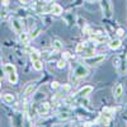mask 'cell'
I'll list each match as a JSON object with an SVG mask.
<instances>
[{"label": "cell", "mask_w": 127, "mask_h": 127, "mask_svg": "<svg viewBox=\"0 0 127 127\" xmlns=\"http://www.w3.org/2000/svg\"><path fill=\"white\" fill-rule=\"evenodd\" d=\"M93 92V87L92 85H85V87H84V88H81L78 93H76V95H75V97H74V98H84V97H88V95L90 94Z\"/></svg>", "instance_id": "6"}, {"label": "cell", "mask_w": 127, "mask_h": 127, "mask_svg": "<svg viewBox=\"0 0 127 127\" xmlns=\"http://www.w3.org/2000/svg\"><path fill=\"white\" fill-rule=\"evenodd\" d=\"M62 47H64V45H62V42H61V41L55 39L54 42H52V48H54L55 51H61Z\"/></svg>", "instance_id": "16"}, {"label": "cell", "mask_w": 127, "mask_h": 127, "mask_svg": "<svg viewBox=\"0 0 127 127\" xmlns=\"http://www.w3.org/2000/svg\"><path fill=\"white\" fill-rule=\"evenodd\" d=\"M109 123H111V118L104 114H100L94 122V125H102V126H109Z\"/></svg>", "instance_id": "9"}, {"label": "cell", "mask_w": 127, "mask_h": 127, "mask_svg": "<svg viewBox=\"0 0 127 127\" xmlns=\"http://www.w3.org/2000/svg\"><path fill=\"white\" fill-rule=\"evenodd\" d=\"M121 45H122L121 39H120V38H114V39H111V41H109L108 47H109L111 50H118V48L121 47Z\"/></svg>", "instance_id": "11"}, {"label": "cell", "mask_w": 127, "mask_h": 127, "mask_svg": "<svg viewBox=\"0 0 127 127\" xmlns=\"http://www.w3.org/2000/svg\"><path fill=\"white\" fill-rule=\"evenodd\" d=\"M81 54L84 55V57H89V56H93L95 55V50H94V46L92 47H85V50H84Z\"/></svg>", "instance_id": "14"}, {"label": "cell", "mask_w": 127, "mask_h": 127, "mask_svg": "<svg viewBox=\"0 0 127 127\" xmlns=\"http://www.w3.org/2000/svg\"><path fill=\"white\" fill-rule=\"evenodd\" d=\"M39 32H41V29H36V31L33 32V33L31 34V38H36V37L39 34Z\"/></svg>", "instance_id": "26"}, {"label": "cell", "mask_w": 127, "mask_h": 127, "mask_svg": "<svg viewBox=\"0 0 127 127\" xmlns=\"http://www.w3.org/2000/svg\"><path fill=\"white\" fill-rule=\"evenodd\" d=\"M125 34H126V32H125L123 28H118V29H117V36H118V37H123Z\"/></svg>", "instance_id": "24"}, {"label": "cell", "mask_w": 127, "mask_h": 127, "mask_svg": "<svg viewBox=\"0 0 127 127\" xmlns=\"http://www.w3.org/2000/svg\"><path fill=\"white\" fill-rule=\"evenodd\" d=\"M0 98H1V95H0Z\"/></svg>", "instance_id": "32"}, {"label": "cell", "mask_w": 127, "mask_h": 127, "mask_svg": "<svg viewBox=\"0 0 127 127\" xmlns=\"http://www.w3.org/2000/svg\"><path fill=\"white\" fill-rule=\"evenodd\" d=\"M4 71L8 75V80L10 84H17L18 81V74H17V69L13 64H5L4 65Z\"/></svg>", "instance_id": "1"}, {"label": "cell", "mask_w": 127, "mask_h": 127, "mask_svg": "<svg viewBox=\"0 0 127 127\" xmlns=\"http://www.w3.org/2000/svg\"><path fill=\"white\" fill-rule=\"evenodd\" d=\"M62 89L65 90V92H69V90L71 89V87H70V85H64V87H62Z\"/></svg>", "instance_id": "28"}, {"label": "cell", "mask_w": 127, "mask_h": 127, "mask_svg": "<svg viewBox=\"0 0 127 127\" xmlns=\"http://www.w3.org/2000/svg\"><path fill=\"white\" fill-rule=\"evenodd\" d=\"M85 47H87L85 42H80V43H78V46H76V48H75V52H76V54H81V52L85 50Z\"/></svg>", "instance_id": "17"}, {"label": "cell", "mask_w": 127, "mask_h": 127, "mask_svg": "<svg viewBox=\"0 0 127 127\" xmlns=\"http://www.w3.org/2000/svg\"><path fill=\"white\" fill-rule=\"evenodd\" d=\"M102 10H103V14L107 17V18H111L112 17L113 5L111 3V0H102Z\"/></svg>", "instance_id": "4"}, {"label": "cell", "mask_w": 127, "mask_h": 127, "mask_svg": "<svg viewBox=\"0 0 127 127\" xmlns=\"http://www.w3.org/2000/svg\"><path fill=\"white\" fill-rule=\"evenodd\" d=\"M32 62H33V69H34L36 71H41L42 69H43V62H42L39 59L32 61Z\"/></svg>", "instance_id": "15"}, {"label": "cell", "mask_w": 127, "mask_h": 127, "mask_svg": "<svg viewBox=\"0 0 127 127\" xmlns=\"http://www.w3.org/2000/svg\"><path fill=\"white\" fill-rule=\"evenodd\" d=\"M69 117H70V114H69L67 112H61V113L59 114V118H60V120H64V121L67 120Z\"/></svg>", "instance_id": "22"}, {"label": "cell", "mask_w": 127, "mask_h": 127, "mask_svg": "<svg viewBox=\"0 0 127 127\" xmlns=\"http://www.w3.org/2000/svg\"><path fill=\"white\" fill-rule=\"evenodd\" d=\"M105 60V55H93L89 57H84V62L90 66H97Z\"/></svg>", "instance_id": "3"}, {"label": "cell", "mask_w": 127, "mask_h": 127, "mask_svg": "<svg viewBox=\"0 0 127 127\" xmlns=\"http://www.w3.org/2000/svg\"><path fill=\"white\" fill-rule=\"evenodd\" d=\"M19 1L22 3V4H29V3L32 1V0H19Z\"/></svg>", "instance_id": "29"}, {"label": "cell", "mask_w": 127, "mask_h": 127, "mask_svg": "<svg viewBox=\"0 0 127 127\" xmlns=\"http://www.w3.org/2000/svg\"><path fill=\"white\" fill-rule=\"evenodd\" d=\"M34 89H36V84H34V83H29L28 85L26 87L24 92H23V95H24V97H28V95H31V94H33Z\"/></svg>", "instance_id": "12"}, {"label": "cell", "mask_w": 127, "mask_h": 127, "mask_svg": "<svg viewBox=\"0 0 127 127\" xmlns=\"http://www.w3.org/2000/svg\"><path fill=\"white\" fill-rule=\"evenodd\" d=\"M50 13L55 14V15H61L64 13V9L60 4H51L50 5Z\"/></svg>", "instance_id": "10"}, {"label": "cell", "mask_w": 127, "mask_h": 127, "mask_svg": "<svg viewBox=\"0 0 127 127\" xmlns=\"http://www.w3.org/2000/svg\"><path fill=\"white\" fill-rule=\"evenodd\" d=\"M83 126H85V127L94 126V122H92V121H85V122H83Z\"/></svg>", "instance_id": "27"}, {"label": "cell", "mask_w": 127, "mask_h": 127, "mask_svg": "<svg viewBox=\"0 0 127 127\" xmlns=\"http://www.w3.org/2000/svg\"><path fill=\"white\" fill-rule=\"evenodd\" d=\"M41 56V54L37 51V50H31V60L34 61V60H38Z\"/></svg>", "instance_id": "19"}, {"label": "cell", "mask_w": 127, "mask_h": 127, "mask_svg": "<svg viewBox=\"0 0 127 127\" xmlns=\"http://www.w3.org/2000/svg\"><path fill=\"white\" fill-rule=\"evenodd\" d=\"M113 112H114V111H113L112 108H109V107H104L103 111H102V113H103L104 116H107V117H109V118H112Z\"/></svg>", "instance_id": "18"}, {"label": "cell", "mask_w": 127, "mask_h": 127, "mask_svg": "<svg viewBox=\"0 0 127 127\" xmlns=\"http://www.w3.org/2000/svg\"><path fill=\"white\" fill-rule=\"evenodd\" d=\"M62 59L64 60H70V59H72V55L70 54V52H64V54H62Z\"/></svg>", "instance_id": "23"}, {"label": "cell", "mask_w": 127, "mask_h": 127, "mask_svg": "<svg viewBox=\"0 0 127 127\" xmlns=\"http://www.w3.org/2000/svg\"><path fill=\"white\" fill-rule=\"evenodd\" d=\"M10 24H12V28H13V31L15 32L17 34H19V33H22V32H23L24 24H23V22H22L20 19L13 18L12 20H10Z\"/></svg>", "instance_id": "5"}, {"label": "cell", "mask_w": 127, "mask_h": 127, "mask_svg": "<svg viewBox=\"0 0 127 127\" xmlns=\"http://www.w3.org/2000/svg\"><path fill=\"white\" fill-rule=\"evenodd\" d=\"M123 95V85L122 84H117L113 89V97L116 100H120Z\"/></svg>", "instance_id": "8"}, {"label": "cell", "mask_w": 127, "mask_h": 127, "mask_svg": "<svg viewBox=\"0 0 127 127\" xmlns=\"http://www.w3.org/2000/svg\"><path fill=\"white\" fill-rule=\"evenodd\" d=\"M51 88L52 89H59L60 88V83L59 81H52L51 83Z\"/></svg>", "instance_id": "25"}, {"label": "cell", "mask_w": 127, "mask_h": 127, "mask_svg": "<svg viewBox=\"0 0 127 127\" xmlns=\"http://www.w3.org/2000/svg\"><path fill=\"white\" fill-rule=\"evenodd\" d=\"M72 74H74V76H75L76 79H84V78H87L88 76V69L81 65V64H76L75 66L72 65Z\"/></svg>", "instance_id": "2"}, {"label": "cell", "mask_w": 127, "mask_h": 127, "mask_svg": "<svg viewBox=\"0 0 127 127\" xmlns=\"http://www.w3.org/2000/svg\"><path fill=\"white\" fill-rule=\"evenodd\" d=\"M65 66H66V60H59L57 61V67L59 69H65Z\"/></svg>", "instance_id": "21"}, {"label": "cell", "mask_w": 127, "mask_h": 127, "mask_svg": "<svg viewBox=\"0 0 127 127\" xmlns=\"http://www.w3.org/2000/svg\"><path fill=\"white\" fill-rule=\"evenodd\" d=\"M4 100L6 103H13L14 102V95L13 94H5L4 95Z\"/></svg>", "instance_id": "20"}, {"label": "cell", "mask_w": 127, "mask_h": 127, "mask_svg": "<svg viewBox=\"0 0 127 127\" xmlns=\"http://www.w3.org/2000/svg\"><path fill=\"white\" fill-rule=\"evenodd\" d=\"M3 1H4V3H3L4 5H8V4H9V3H8V0H3Z\"/></svg>", "instance_id": "30"}, {"label": "cell", "mask_w": 127, "mask_h": 127, "mask_svg": "<svg viewBox=\"0 0 127 127\" xmlns=\"http://www.w3.org/2000/svg\"><path fill=\"white\" fill-rule=\"evenodd\" d=\"M50 111V103L48 102H41L37 107V112L39 116H46Z\"/></svg>", "instance_id": "7"}, {"label": "cell", "mask_w": 127, "mask_h": 127, "mask_svg": "<svg viewBox=\"0 0 127 127\" xmlns=\"http://www.w3.org/2000/svg\"><path fill=\"white\" fill-rule=\"evenodd\" d=\"M87 1H89V3H94V1H97V0H87Z\"/></svg>", "instance_id": "31"}, {"label": "cell", "mask_w": 127, "mask_h": 127, "mask_svg": "<svg viewBox=\"0 0 127 127\" xmlns=\"http://www.w3.org/2000/svg\"><path fill=\"white\" fill-rule=\"evenodd\" d=\"M19 39L23 45H28L29 39H31V36L28 33H26V32H22V33H19Z\"/></svg>", "instance_id": "13"}]
</instances>
